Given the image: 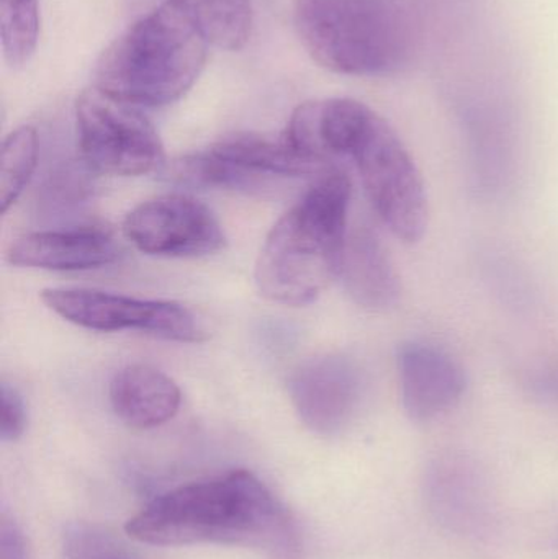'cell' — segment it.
<instances>
[{
    "mask_svg": "<svg viewBox=\"0 0 558 559\" xmlns=\"http://www.w3.org/2000/svg\"><path fill=\"white\" fill-rule=\"evenodd\" d=\"M300 130L321 157L354 163L370 205L396 238L415 245L425 236L429 210L422 173L377 111L353 98L311 100L301 108Z\"/></svg>",
    "mask_w": 558,
    "mask_h": 559,
    "instance_id": "6da1fadb",
    "label": "cell"
},
{
    "mask_svg": "<svg viewBox=\"0 0 558 559\" xmlns=\"http://www.w3.org/2000/svg\"><path fill=\"white\" fill-rule=\"evenodd\" d=\"M153 547H269L285 535V515L271 489L248 469L190 483L154 498L124 525Z\"/></svg>",
    "mask_w": 558,
    "mask_h": 559,
    "instance_id": "7a4b0ae2",
    "label": "cell"
},
{
    "mask_svg": "<svg viewBox=\"0 0 558 559\" xmlns=\"http://www.w3.org/2000/svg\"><path fill=\"white\" fill-rule=\"evenodd\" d=\"M353 186L343 170H328L285 213L256 262V285L271 301L305 306L340 278Z\"/></svg>",
    "mask_w": 558,
    "mask_h": 559,
    "instance_id": "3957f363",
    "label": "cell"
},
{
    "mask_svg": "<svg viewBox=\"0 0 558 559\" xmlns=\"http://www.w3.org/2000/svg\"><path fill=\"white\" fill-rule=\"evenodd\" d=\"M206 52L209 39L195 23L164 2L105 49L95 68V85L134 107H166L193 87Z\"/></svg>",
    "mask_w": 558,
    "mask_h": 559,
    "instance_id": "277c9868",
    "label": "cell"
},
{
    "mask_svg": "<svg viewBox=\"0 0 558 559\" xmlns=\"http://www.w3.org/2000/svg\"><path fill=\"white\" fill-rule=\"evenodd\" d=\"M294 25L308 55L336 74H395L415 49L405 0H295Z\"/></svg>",
    "mask_w": 558,
    "mask_h": 559,
    "instance_id": "5b68a950",
    "label": "cell"
},
{
    "mask_svg": "<svg viewBox=\"0 0 558 559\" xmlns=\"http://www.w3.org/2000/svg\"><path fill=\"white\" fill-rule=\"evenodd\" d=\"M79 147L94 173L143 176L164 163V147L151 121L134 105L97 85L75 102Z\"/></svg>",
    "mask_w": 558,
    "mask_h": 559,
    "instance_id": "8992f818",
    "label": "cell"
},
{
    "mask_svg": "<svg viewBox=\"0 0 558 559\" xmlns=\"http://www.w3.org/2000/svg\"><path fill=\"white\" fill-rule=\"evenodd\" d=\"M41 301L66 321L91 331H140L177 342L205 338L195 314L173 301L58 288L41 292Z\"/></svg>",
    "mask_w": 558,
    "mask_h": 559,
    "instance_id": "52a82bcc",
    "label": "cell"
},
{
    "mask_svg": "<svg viewBox=\"0 0 558 559\" xmlns=\"http://www.w3.org/2000/svg\"><path fill=\"white\" fill-rule=\"evenodd\" d=\"M128 241L147 255L200 258L226 246L216 216L209 206L187 195L147 200L128 213L123 222Z\"/></svg>",
    "mask_w": 558,
    "mask_h": 559,
    "instance_id": "ba28073f",
    "label": "cell"
},
{
    "mask_svg": "<svg viewBox=\"0 0 558 559\" xmlns=\"http://www.w3.org/2000/svg\"><path fill=\"white\" fill-rule=\"evenodd\" d=\"M366 390L359 365L344 355L311 358L288 381L292 403L305 426L331 436L349 426Z\"/></svg>",
    "mask_w": 558,
    "mask_h": 559,
    "instance_id": "9c48e42d",
    "label": "cell"
},
{
    "mask_svg": "<svg viewBox=\"0 0 558 559\" xmlns=\"http://www.w3.org/2000/svg\"><path fill=\"white\" fill-rule=\"evenodd\" d=\"M396 361L403 409L415 423L435 420L464 396V368L438 345L406 342L399 348Z\"/></svg>",
    "mask_w": 558,
    "mask_h": 559,
    "instance_id": "30bf717a",
    "label": "cell"
},
{
    "mask_svg": "<svg viewBox=\"0 0 558 559\" xmlns=\"http://www.w3.org/2000/svg\"><path fill=\"white\" fill-rule=\"evenodd\" d=\"M120 255V246L110 235L88 228L29 233L16 239L7 252L12 265L58 272L105 267Z\"/></svg>",
    "mask_w": 558,
    "mask_h": 559,
    "instance_id": "8fae6325",
    "label": "cell"
},
{
    "mask_svg": "<svg viewBox=\"0 0 558 559\" xmlns=\"http://www.w3.org/2000/svg\"><path fill=\"white\" fill-rule=\"evenodd\" d=\"M340 278L351 298L370 311H387L402 296L399 272L385 246L369 226H357L347 233Z\"/></svg>",
    "mask_w": 558,
    "mask_h": 559,
    "instance_id": "7c38bea8",
    "label": "cell"
},
{
    "mask_svg": "<svg viewBox=\"0 0 558 559\" xmlns=\"http://www.w3.org/2000/svg\"><path fill=\"white\" fill-rule=\"evenodd\" d=\"M115 414L133 429H154L174 419L182 393L173 378L150 365H128L110 383Z\"/></svg>",
    "mask_w": 558,
    "mask_h": 559,
    "instance_id": "4fadbf2b",
    "label": "cell"
},
{
    "mask_svg": "<svg viewBox=\"0 0 558 559\" xmlns=\"http://www.w3.org/2000/svg\"><path fill=\"white\" fill-rule=\"evenodd\" d=\"M216 156L256 177H301L327 174L333 164L310 159L285 143L259 134H236L210 147Z\"/></svg>",
    "mask_w": 558,
    "mask_h": 559,
    "instance_id": "5bb4252c",
    "label": "cell"
},
{
    "mask_svg": "<svg viewBox=\"0 0 558 559\" xmlns=\"http://www.w3.org/2000/svg\"><path fill=\"white\" fill-rule=\"evenodd\" d=\"M186 13L209 43L238 51L252 28L251 0H167Z\"/></svg>",
    "mask_w": 558,
    "mask_h": 559,
    "instance_id": "9a60e30c",
    "label": "cell"
},
{
    "mask_svg": "<svg viewBox=\"0 0 558 559\" xmlns=\"http://www.w3.org/2000/svg\"><path fill=\"white\" fill-rule=\"evenodd\" d=\"M38 133L22 127L3 140L0 151V213L9 212L28 186L38 164Z\"/></svg>",
    "mask_w": 558,
    "mask_h": 559,
    "instance_id": "2e32d148",
    "label": "cell"
},
{
    "mask_svg": "<svg viewBox=\"0 0 558 559\" xmlns=\"http://www.w3.org/2000/svg\"><path fill=\"white\" fill-rule=\"evenodd\" d=\"M167 176L183 186L216 189H254L259 183V177L233 166L228 160L216 156L212 150L176 160Z\"/></svg>",
    "mask_w": 558,
    "mask_h": 559,
    "instance_id": "e0dca14e",
    "label": "cell"
},
{
    "mask_svg": "<svg viewBox=\"0 0 558 559\" xmlns=\"http://www.w3.org/2000/svg\"><path fill=\"white\" fill-rule=\"evenodd\" d=\"M0 35L10 66L19 68L28 62L38 45V0H0Z\"/></svg>",
    "mask_w": 558,
    "mask_h": 559,
    "instance_id": "ac0fdd59",
    "label": "cell"
},
{
    "mask_svg": "<svg viewBox=\"0 0 558 559\" xmlns=\"http://www.w3.org/2000/svg\"><path fill=\"white\" fill-rule=\"evenodd\" d=\"M94 170L84 163V167H66L49 177L45 187V202L49 209H71L91 195L94 182L91 180Z\"/></svg>",
    "mask_w": 558,
    "mask_h": 559,
    "instance_id": "d6986e66",
    "label": "cell"
},
{
    "mask_svg": "<svg viewBox=\"0 0 558 559\" xmlns=\"http://www.w3.org/2000/svg\"><path fill=\"white\" fill-rule=\"evenodd\" d=\"M26 429V407L22 394L10 386L0 384V439L15 442Z\"/></svg>",
    "mask_w": 558,
    "mask_h": 559,
    "instance_id": "ffe728a7",
    "label": "cell"
},
{
    "mask_svg": "<svg viewBox=\"0 0 558 559\" xmlns=\"http://www.w3.org/2000/svg\"><path fill=\"white\" fill-rule=\"evenodd\" d=\"M524 386L541 400L558 403V361L527 373Z\"/></svg>",
    "mask_w": 558,
    "mask_h": 559,
    "instance_id": "44dd1931",
    "label": "cell"
},
{
    "mask_svg": "<svg viewBox=\"0 0 558 559\" xmlns=\"http://www.w3.org/2000/svg\"><path fill=\"white\" fill-rule=\"evenodd\" d=\"M0 559H28L25 537L12 519L2 515L0 522Z\"/></svg>",
    "mask_w": 558,
    "mask_h": 559,
    "instance_id": "7402d4cb",
    "label": "cell"
}]
</instances>
